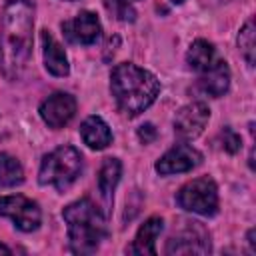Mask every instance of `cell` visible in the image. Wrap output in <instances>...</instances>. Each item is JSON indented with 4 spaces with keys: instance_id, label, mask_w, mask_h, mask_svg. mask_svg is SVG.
Segmentation results:
<instances>
[{
    "instance_id": "7402d4cb",
    "label": "cell",
    "mask_w": 256,
    "mask_h": 256,
    "mask_svg": "<svg viewBox=\"0 0 256 256\" xmlns=\"http://www.w3.org/2000/svg\"><path fill=\"white\" fill-rule=\"evenodd\" d=\"M138 138H140V142L150 144V142L156 138V128H154L150 122L144 124V126H140V128H138Z\"/></svg>"
},
{
    "instance_id": "52a82bcc",
    "label": "cell",
    "mask_w": 256,
    "mask_h": 256,
    "mask_svg": "<svg viewBox=\"0 0 256 256\" xmlns=\"http://www.w3.org/2000/svg\"><path fill=\"white\" fill-rule=\"evenodd\" d=\"M186 226L180 228L174 236H170L166 244V254H208L210 234L200 222H184Z\"/></svg>"
},
{
    "instance_id": "8fae6325",
    "label": "cell",
    "mask_w": 256,
    "mask_h": 256,
    "mask_svg": "<svg viewBox=\"0 0 256 256\" xmlns=\"http://www.w3.org/2000/svg\"><path fill=\"white\" fill-rule=\"evenodd\" d=\"M62 30H64V34H66V38L70 42L90 46V44L98 42V38L102 34V24H100V20H98V16L94 12L82 10L72 20L64 22Z\"/></svg>"
},
{
    "instance_id": "603a6c76",
    "label": "cell",
    "mask_w": 256,
    "mask_h": 256,
    "mask_svg": "<svg viewBox=\"0 0 256 256\" xmlns=\"http://www.w3.org/2000/svg\"><path fill=\"white\" fill-rule=\"evenodd\" d=\"M0 254H12V250H10L8 246H4V244H0Z\"/></svg>"
},
{
    "instance_id": "e0dca14e",
    "label": "cell",
    "mask_w": 256,
    "mask_h": 256,
    "mask_svg": "<svg viewBox=\"0 0 256 256\" xmlns=\"http://www.w3.org/2000/svg\"><path fill=\"white\" fill-rule=\"evenodd\" d=\"M216 60V52H214V46L208 42V40H194L186 52V62L188 66L194 70V72H204L206 68H210Z\"/></svg>"
},
{
    "instance_id": "3957f363",
    "label": "cell",
    "mask_w": 256,
    "mask_h": 256,
    "mask_svg": "<svg viewBox=\"0 0 256 256\" xmlns=\"http://www.w3.org/2000/svg\"><path fill=\"white\" fill-rule=\"evenodd\" d=\"M62 218L68 228L70 250L76 254H92L106 236L104 216L90 198H80L68 204Z\"/></svg>"
},
{
    "instance_id": "4fadbf2b",
    "label": "cell",
    "mask_w": 256,
    "mask_h": 256,
    "mask_svg": "<svg viewBox=\"0 0 256 256\" xmlns=\"http://www.w3.org/2000/svg\"><path fill=\"white\" fill-rule=\"evenodd\" d=\"M198 86L208 96H214V98L224 96L228 92V88H230V68H228L226 60L216 58L210 68L200 72Z\"/></svg>"
},
{
    "instance_id": "44dd1931",
    "label": "cell",
    "mask_w": 256,
    "mask_h": 256,
    "mask_svg": "<svg viewBox=\"0 0 256 256\" xmlns=\"http://www.w3.org/2000/svg\"><path fill=\"white\" fill-rule=\"evenodd\" d=\"M222 146H224L226 152L236 154L240 150V146H242V140H240V136L232 128H224L222 130Z\"/></svg>"
},
{
    "instance_id": "ffe728a7",
    "label": "cell",
    "mask_w": 256,
    "mask_h": 256,
    "mask_svg": "<svg viewBox=\"0 0 256 256\" xmlns=\"http://www.w3.org/2000/svg\"><path fill=\"white\" fill-rule=\"evenodd\" d=\"M104 6L120 22H134L136 20V10L126 0H104Z\"/></svg>"
},
{
    "instance_id": "ba28073f",
    "label": "cell",
    "mask_w": 256,
    "mask_h": 256,
    "mask_svg": "<svg viewBox=\"0 0 256 256\" xmlns=\"http://www.w3.org/2000/svg\"><path fill=\"white\" fill-rule=\"evenodd\" d=\"M210 120V108L204 102H192L182 106L174 116V132L182 140L198 138Z\"/></svg>"
},
{
    "instance_id": "9c48e42d",
    "label": "cell",
    "mask_w": 256,
    "mask_h": 256,
    "mask_svg": "<svg viewBox=\"0 0 256 256\" xmlns=\"http://www.w3.org/2000/svg\"><path fill=\"white\" fill-rule=\"evenodd\" d=\"M38 112H40V118L44 120V124L48 128L58 130V128L66 126L74 118V114H76V100L68 92H54L52 96H48L40 104Z\"/></svg>"
},
{
    "instance_id": "cb8c5ba5",
    "label": "cell",
    "mask_w": 256,
    "mask_h": 256,
    "mask_svg": "<svg viewBox=\"0 0 256 256\" xmlns=\"http://www.w3.org/2000/svg\"><path fill=\"white\" fill-rule=\"evenodd\" d=\"M172 2H174V4H180V2H184V0H172Z\"/></svg>"
},
{
    "instance_id": "5bb4252c",
    "label": "cell",
    "mask_w": 256,
    "mask_h": 256,
    "mask_svg": "<svg viewBox=\"0 0 256 256\" xmlns=\"http://www.w3.org/2000/svg\"><path fill=\"white\" fill-rule=\"evenodd\" d=\"M40 40H42V52H44V66H46V70L52 76H60V78L68 76L70 74V64H68L66 52L60 46V42L48 30H42Z\"/></svg>"
},
{
    "instance_id": "6da1fadb",
    "label": "cell",
    "mask_w": 256,
    "mask_h": 256,
    "mask_svg": "<svg viewBox=\"0 0 256 256\" xmlns=\"http://www.w3.org/2000/svg\"><path fill=\"white\" fill-rule=\"evenodd\" d=\"M34 4L30 0H8L0 26V70L8 80H16L32 54Z\"/></svg>"
},
{
    "instance_id": "d6986e66",
    "label": "cell",
    "mask_w": 256,
    "mask_h": 256,
    "mask_svg": "<svg viewBox=\"0 0 256 256\" xmlns=\"http://www.w3.org/2000/svg\"><path fill=\"white\" fill-rule=\"evenodd\" d=\"M238 50L242 58L246 60L248 66H254V56H256V30H254V18H250L238 34Z\"/></svg>"
},
{
    "instance_id": "277c9868",
    "label": "cell",
    "mask_w": 256,
    "mask_h": 256,
    "mask_svg": "<svg viewBox=\"0 0 256 256\" xmlns=\"http://www.w3.org/2000/svg\"><path fill=\"white\" fill-rule=\"evenodd\" d=\"M82 172V154L74 146H58L42 158L38 182L52 186L58 192L70 188Z\"/></svg>"
},
{
    "instance_id": "7c38bea8",
    "label": "cell",
    "mask_w": 256,
    "mask_h": 256,
    "mask_svg": "<svg viewBox=\"0 0 256 256\" xmlns=\"http://www.w3.org/2000/svg\"><path fill=\"white\" fill-rule=\"evenodd\" d=\"M164 228V220L160 216H150L136 232L132 244L126 248L128 254L136 256H154L156 254V238Z\"/></svg>"
},
{
    "instance_id": "7a4b0ae2",
    "label": "cell",
    "mask_w": 256,
    "mask_h": 256,
    "mask_svg": "<svg viewBox=\"0 0 256 256\" xmlns=\"http://www.w3.org/2000/svg\"><path fill=\"white\" fill-rule=\"evenodd\" d=\"M110 90L118 110L134 118L156 100L160 94V82L152 72L132 62H122L112 68Z\"/></svg>"
},
{
    "instance_id": "d4e9b609",
    "label": "cell",
    "mask_w": 256,
    "mask_h": 256,
    "mask_svg": "<svg viewBox=\"0 0 256 256\" xmlns=\"http://www.w3.org/2000/svg\"><path fill=\"white\" fill-rule=\"evenodd\" d=\"M126 2H130V4H132V2H136V0H126Z\"/></svg>"
},
{
    "instance_id": "2e32d148",
    "label": "cell",
    "mask_w": 256,
    "mask_h": 256,
    "mask_svg": "<svg viewBox=\"0 0 256 256\" xmlns=\"http://www.w3.org/2000/svg\"><path fill=\"white\" fill-rule=\"evenodd\" d=\"M120 176H122V162L112 156L106 158L98 172V190L106 202H112V196L120 182Z\"/></svg>"
},
{
    "instance_id": "8992f818",
    "label": "cell",
    "mask_w": 256,
    "mask_h": 256,
    "mask_svg": "<svg viewBox=\"0 0 256 256\" xmlns=\"http://www.w3.org/2000/svg\"><path fill=\"white\" fill-rule=\"evenodd\" d=\"M0 216L10 218L14 226L22 232H34L42 222L40 206L22 194L0 196Z\"/></svg>"
},
{
    "instance_id": "ac0fdd59",
    "label": "cell",
    "mask_w": 256,
    "mask_h": 256,
    "mask_svg": "<svg viewBox=\"0 0 256 256\" xmlns=\"http://www.w3.org/2000/svg\"><path fill=\"white\" fill-rule=\"evenodd\" d=\"M24 182L22 164L8 152H0V186L12 188Z\"/></svg>"
},
{
    "instance_id": "9a60e30c",
    "label": "cell",
    "mask_w": 256,
    "mask_h": 256,
    "mask_svg": "<svg viewBox=\"0 0 256 256\" xmlns=\"http://www.w3.org/2000/svg\"><path fill=\"white\" fill-rule=\"evenodd\" d=\"M80 136L92 150H102L112 142V132L100 116H88L80 126Z\"/></svg>"
},
{
    "instance_id": "5b68a950",
    "label": "cell",
    "mask_w": 256,
    "mask_h": 256,
    "mask_svg": "<svg viewBox=\"0 0 256 256\" xmlns=\"http://www.w3.org/2000/svg\"><path fill=\"white\" fill-rule=\"evenodd\" d=\"M176 202L182 210L200 214V216H214L218 212V188L216 182L208 176L194 178L186 182L178 194Z\"/></svg>"
},
{
    "instance_id": "30bf717a",
    "label": "cell",
    "mask_w": 256,
    "mask_h": 256,
    "mask_svg": "<svg viewBox=\"0 0 256 256\" xmlns=\"http://www.w3.org/2000/svg\"><path fill=\"white\" fill-rule=\"evenodd\" d=\"M200 162H202V154L194 146H190V144H176L156 162L154 168H156L158 174L170 176V174L190 172Z\"/></svg>"
}]
</instances>
